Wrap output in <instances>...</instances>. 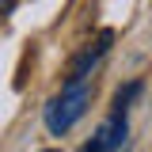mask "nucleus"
<instances>
[{
	"label": "nucleus",
	"mask_w": 152,
	"mask_h": 152,
	"mask_svg": "<svg viewBox=\"0 0 152 152\" xmlns=\"http://www.w3.org/2000/svg\"><path fill=\"white\" fill-rule=\"evenodd\" d=\"M42 152H57V148H42Z\"/></svg>",
	"instance_id": "nucleus-7"
},
{
	"label": "nucleus",
	"mask_w": 152,
	"mask_h": 152,
	"mask_svg": "<svg viewBox=\"0 0 152 152\" xmlns=\"http://www.w3.org/2000/svg\"><path fill=\"white\" fill-rule=\"evenodd\" d=\"M8 8H12V0H0V12H8Z\"/></svg>",
	"instance_id": "nucleus-5"
},
{
	"label": "nucleus",
	"mask_w": 152,
	"mask_h": 152,
	"mask_svg": "<svg viewBox=\"0 0 152 152\" xmlns=\"http://www.w3.org/2000/svg\"><path fill=\"white\" fill-rule=\"evenodd\" d=\"M88 107H91V80H88V76L65 80L61 95L46 107V129L53 133V137H65V133L88 114Z\"/></svg>",
	"instance_id": "nucleus-1"
},
{
	"label": "nucleus",
	"mask_w": 152,
	"mask_h": 152,
	"mask_svg": "<svg viewBox=\"0 0 152 152\" xmlns=\"http://www.w3.org/2000/svg\"><path fill=\"white\" fill-rule=\"evenodd\" d=\"M80 152H91V148H88V145H84V148H80Z\"/></svg>",
	"instance_id": "nucleus-6"
},
{
	"label": "nucleus",
	"mask_w": 152,
	"mask_h": 152,
	"mask_svg": "<svg viewBox=\"0 0 152 152\" xmlns=\"http://www.w3.org/2000/svg\"><path fill=\"white\" fill-rule=\"evenodd\" d=\"M110 42H114V31H99V38H95V46H88L84 53L72 61V72H69V80H80V76H88V69H91L99 57L110 50Z\"/></svg>",
	"instance_id": "nucleus-3"
},
{
	"label": "nucleus",
	"mask_w": 152,
	"mask_h": 152,
	"mask_svg": "<svg viewBox=\"0 0 152 152\" xmlns=\"http://www.w3.org/2000/svg\"><path fill=\"white\" fill-rule=\"evenodd\" d=\"M137 91H141V84H137V80H133V84H126V88L118 91V99H114V110H126V107H129V99H133Z\"/></svg>",
	"instance_id": "nucleus-4"
},
{
	"label": "nucleus",
	"mask_w": 152,
	"mask_h": 152,
	"mask_svg": "<svg viewBox=\"0 0 152 152\" xmlns=\"http://www.w3.org/2000/svg\"><path fill=\"white\" fill-rule=\"evenodd\" d=\"M126 129H129V126H126V110H114L110 118L95 129V137L88 141V148L91 152H114L122 141H126Z\"/></svg>",
	"instance_id": "nucleus-2"
}]
</instances>
